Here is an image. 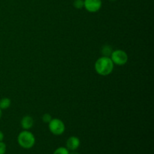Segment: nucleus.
Listing matches in <instances>:
<instances>
[{"instance_id":"obj_3","label":"nucleus","mask_w":154,"mask_h":154,"mask_svg":"<svg viewBox=\"0 0 154 154\" xmlns=\"http://www.w3.org/2000/svg\"><path fill=\"white\" fill-rule=\"evenodd\" d=\"M111 60L113 63L117 66H123L128 61V55L123 50H116L112 51L111 54Z\"/></svg>"},{"instance_id":"obj_17","label":"nucleus","mask_w":154,"mask_h":154,"mask_svg":"<svg viewBox=\"0 0 154 154\" xmlns=\"http://www.w3.org/2000/svg\"><path fill=\"white\" fill-rule=\"evenodd\" d=\"M111 1H112V2H114V1H116V0H111Z\"/></svg>"},{"instance_id":"obj_6","label":"nucleus","mask_w":154,"mask_h":154,"mask_svg":"<svg viewBox=\"0 0 154 154\" xmlns=\"http://www.w3.org/2000/svg\"><path fill=\"white\" fill-rule=\"evenodd\" d=\"M80 144H81V141L80 139L76 136H72L67 140V142H66V146L67 147L66 148L69 150H76L79 147Z\"/></svg>"},{"instance_id":"obj_15","label":"nucleus","mask_w":154,"mask_h":154,"mask_svg":"<svg viewBox=\"0 0 154 154\" xmlns=\"http://www.w3.org/2000/svg\"><path fill=\"white\" fill-rule=\"evenodd\" d=\"M69 154H79L78 152H76V150H72L71 152H69Z\"/></svg>"},{"instance_id":"obj_14","label":"nucleus","mask_w":154,"mask_h":154,"mask_svg":"<svg viewBox=\"0 0 154 154\" xmlns=\"http://www.w3.org/2000/svg\"><path fill=\"white\" fill-rule=\"evenodd\" d=\"M4 139V134L2 131H0V141H2Z\"/></svg>"},{"instance_id":"obj_5","label":"nucleus","mask_w":154,"mask_h":154,"mask_svg":"<svg viewBox=\"0 0 154 154\" xmlns=\"http://www.w3.org/2000/svg\"><path fill=\"white\" fill-rule=\"evenodd\" d=\"M102 5V0H84V8L90 13L99 11Z\"/></svg>"},{"instance_id":"obj_11","label":"nucleus","mask_w":154,"mask_h":154,"mask_svg":"<svg viewBox=\"0 0 154 154\" xmlns=\"http://www.w3.org/2000/svg\"><path fill=\"white\" fill-rule=\"evenodd\" d=\"M73 5L75 8L81 9L84 7V0H75Z\"/></svg>"},{"instance_id":"obj_2","label":"nucleus","mask_w":154,"mask_h":154,"mask_svg":"<svg viewBox=\"0 0 154 154\" xmlns=\"http://www.w3.org/2000/svg\"><path fill=\"white\" fill-rule=\"evenodd\" d=\"M17 141L19 145L23 148L30 149L35 144V138L31 132L24 130L18 135Z\"/></svg>"},{"instance_id":"obj_13","label":"nucleus","mask_w":154,"mask_h":154,"mask_svg":"<svg viewBox=\"0 0 154 154\" xmlns=\"http://www.w3.org/2000/svg\"><path fill=\"white\" fill-rule=\"evenodd\" d=\"M6 152V144L3 141H0V154H5Z\"/></svg>"},{"instance_id":"obj_8","label":"nucleus","mask_w":154,"mask_h":154,"mask_svg":"<svg viewBox=\"0 0 154 154\" xmlns=\"http://www.w3.org/2000/svg\"><path fill=\"white\" fill-rule=\"evenodd\" d=\"M11 102V99L8 98H3L0 100V109L1 110H5L10 107Z\"/></svg>"},{"instance_id":"obj_7","label":"nucleus","mask_w":154,"mask_h":154,"mask_svg":"<svg viewBox=\"0 0 154 154\" xmlns=\"http://www.w3.org/2000/svg\"><path fill=\"white\" fill-rule=\"evenodd\" d=\"M20 124L24 130H29V129H30L33 126L34 120H33L32 117H30V116H25L21 120Z\"/></svg>"},{"instance_id":"obj_4","label":"nucleus","mask_w":154,"mask_h":154,"mask_svg":"<svg viewBox=\"0 0 154 154\" xmlns=\"http://www.w3.org/2000/svg\"><path fill=\"white\" fill-rule=\"evenodd\" d=\"M49 129L52 134L55 135H61L66 130V126L64 123L61 120L54 118L50 121Z\"/></svg>"},{"instance_id":"obj_9","label":"nucleus","mask_w":154,"mask_h":154,"mask_svg":"<svg viewBox=\"0 0 154 154\" xmlns=\"http://www.w3.org/2000/svg\"><path fill=\"white\" fill-rule=\"evenodd\" d=\"M53 154H69V150L66 147H58Z\"/></svg>"},{"instance_id":"obj_10","label":"nucleus","mask_w":154,"mask_h":154,"mask_svg":"<svg viewBox=\"0 0 154 154\" xmlns=\"http://www.w3.org/2000/svg\"><path fill=\"white\" fill-rule=\"evenodd\" d=\"M112 49L110 46H105L103 48H102V54L105 57H109L111 56V53H112Z\"/></svg>"},{"instance_id":"obj_12","label":"nucleus","mask_w":154,"mask_h":154,"mask_svg":"<svg viewBox=\"0 0 154 154\" xmlns=\"http://www.w3.org/2000/svg\"><path fill=\"white\" fill-rule=\"evenodd\" d=\"M51 120H52V117L50 114H45L42 117V120L45 123H49Z\"/></svg>"},{"instance_id":"obj_1","label":"nucleus","mask_w":154,"mask_h":154,"mask_svg":"<svg viewBox=\"0 0 154 154\" xmlns=\"http://www.w3.org/2000/svg\"><path fill=\"white\" fill-rule=\"evenodd\" d=\"M114 64L109 57H100L96 60L95 63V70L99 75L102 76L109 75L114 69Z\"/></svg>"},{"instance_id":"obj_16","label":"nucleus","mask_w":154,"mask_h":154,"mask_svg":"<svg viewBox=\"0 0 154 154\" xmlns=\"http://www.w3.org/2000/svg\"><path fill=\"white\" fill-rule=\"evenodd\" d=\"M2 110L0 109V119H1V117H2Z\"/></svg>"}]
</instances>
